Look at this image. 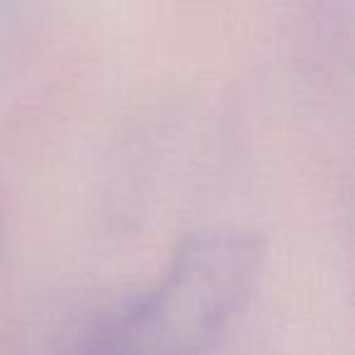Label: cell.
Segmentation results:
<instances>
[{
	"label": "cell",
	"instance_id": "cell-1",
	"mask_svg": "<svg viewBox=\"0 0 355 355\" xmlns=\"http://www.w3.org/2000/svg\"><path fill=\"white\" fill-rule=\"evenodd\" d=\"M263 241L212 227L178 243L163 272L93 334L85 355H207L261 275Z\"/></svg>",
	"mask_w": 355,
	"mask_h": 355
}]
</instances>
